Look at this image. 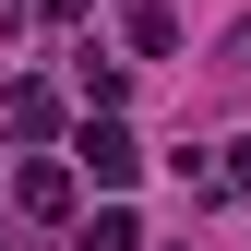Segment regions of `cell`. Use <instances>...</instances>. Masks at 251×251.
<instances>
[{"instance_id": "7", "label": "cell", "mask_w": 251, "mask_h": 251, "mask_svg": "<svg viewBox=\"0 0 251 251\" xmlns=\"http://www.w3.org/2000/svg\"><path fill=\"white\" fill-rule=\"evenodd\" d=\"M24 12H84V0H24Z\"/></svg>"}, {"instance_id": "4", "label": "cell", "mask_w": 251, "mask_h": 251, "mask_svg": "<svg viewBox=\"0 0 251 251\" xmlns=\"http://www.w3.org/2000/svg\"><path fill=\"white\" fill-rule=\"evenodd\" d=\"M72 251H144V227H132V215H120V203H108V215H96V227H84V239H72Z\"/></svg>"}, {"instance_id": "6", "label": "cell", "mask_w": 251, "mask_h": 251, "mask_svg": "<svg viewBox=\"0 0 251 251\" xmlns=\"http://www.w3.org/2000/svg\"><path fill=\"white\" fill-rule=\"evenodd\" d=\"M227 60H239V72H251V24H239V36H227Z\"/></svg>"}, {"instance_id": "3", "label": "cell", "mask_w": 251, "mask_h": 251, "mask_svg": "<svg viewBox=\"0 0 251 251\" xmlns=\"http://www.w3.org/2000/svg\"><path fill=\"white\" fill-rule=\"evenodd\" d=\"M72 203V168H24V215H60Z\"/></svg>"}, {"instance_id": "1", "label": "cell", "mask_w": 251, "mask_h": 251, "mask_svg": "<svg viewBox=\"0 0 251 251\" xmlns=\"http://www.w3.org/2000/svg\"><path fill=\"white\" fill-rule=\"evenodd\" d=\"M72 155H84V179H96V192H132V179H144V144L120 132V120H96V132H84Z\"/></svg>"}, {"instance_id": "5", "label": "cell", "mask_w": 251, "mask_h": 251, "mask_svg": "<svg viewBox=\"0 0 251 251\" xmlns=\"http://www.w3.org/2000/svg\"><path fill=\"white\" fill-rule=\"evenodd\" d=\"M227 179H239V192H251V144H239V155H227Z\"/></svg>"}, {"instance_id": "2", "label": "cell", "mask_w": 251, "mask_h": 251, "mask_svg": "<svg viewBox=\"0 0 251 251\" xmlns=\"http://www.w3.org/2000/svg\"><path fill=\"white\" fill-rule=\"evenodd\" d=\"M132 36H144L155 60H168V48H179V12H168V0H132Z\"/></svg>"}]
</instances>
